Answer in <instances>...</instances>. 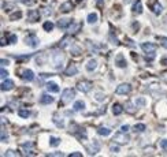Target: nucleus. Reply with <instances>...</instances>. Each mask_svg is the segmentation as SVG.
<instances>
[{
    "label": "nucleus",
    "mask_w": 167,
    "mask_h": 157,
    "mask_svg": "<svg viewBox=\"0 0 167 157\" xmlns=\"http://www.w3.org/2000/svg\"><path fill=\"white\" fill-rule=\"evenodd\" d=\"M133 130L134 131H137V133H141V131L145 130V126H144V124H136V126L133 127Z\"/></svg>",
    "instance_id": "obj_29"
},
{
    "label": "nucleus",
    "mask_w": 167,
    "mask_h": 157,
    "mask_svg": "<svg viewBox=\"0 0 167 157\" xmlns=\"http://www.w3.org/2000/svg\"><path fill=\"white\" fill-rule=\"evenodd\" d=\"M133 12L134 14H141L143 12V3H141V0H137L133 6Z\"/></svg>",
    "instance_id": "obj_14"
},
{
    "label": "nucleus",
    "mask_w": 167,
    "mask_h": 157,
    "mask_svg": "<svg viewBox=\"0 0 167 157\" xmlns=\"http://www.w3.org/2000/svg\"><path fill=\"white\" fill-rule=\"evenodd\" d=\"M130 90H132V86L129 83H122V85H119L116 87V93L118 94H128Z\"/></svg>",
    "instance_id": "obj_5"
},
{
    "label": "nucleus",
    "mask_w": 167,
    "mask_h": 157,
    "mask_svg": "<svg viewBox=\"0 0 167 157\" xmlns=\"http://www.w3.org/2000/svg\"><path fill=\"white\" fill-rule=\"evenodd\" d=\"M85 108V103L84 101H77L74 104V111H82Z\"/></svg>",
    "instance_id": "obj_22"
},
{
    "label": "nucleus",
    "mask_w": 167,
    "mask_h": 157,
    "mask_svg": "<svg viewBox=\"0 0 167 157\" xmlns=\"http://www.w3.org/2000/svg\"><path fill=\"white\" fill-rule=\"evenodd\" d=\"M21 17H22V12H21V11H17L15 14L11 15V21H14V19H18V18H21Z\"/></svg>",
    "instance_id": "obj_31"
},
{
    "label": "nucleus",
    "mask_w": 167,
    "mask_h": 157,
    "mask_svg": "<svg viewBox=\"0 0 167 157\" xmlns=\"http://www.w3.org/2000/svg\"><path fill=\"white\" fill-rule=\"evenodd\" d=\"M162 63H163V64H164V66H167V59H163V60H162Z\"/></svg>",
    "instance_id": "obj_46"
},
{
    "label": "nucleus",
    "mask_w": 167,
    "mask_h": 157,
    "mask_svg": "<svg viewBox=\"0 0 167 157\" xmlns=\"http://www.w3.org/2000/svg\"><path fill=\"white\" fill-rule=\"evenodd\" d=\"M22 150H24L25 154H28V156L33 154V143H32V142L24 143V145H22Z\"/></svg>",
    "instance_id": "obj_9"
},
{
    "label": "nucleus",
    "mask_w": 167,
    "mask_h": 157,
    "mask_svg": "<svg viewBox=\"0 0 167 157\" xmlns=\"http://www.w3.org/2000/svg\"><path fill=\"white\" fill-rule=\"evenodd\" d=\"M7 75H8V72L6 71L4 68H1V70H0V76H1V78L4 79V78H7Z\"/></svg>",
    "instance_id": "obj_35"
},
{
    "label": "nucleus",
    "mask_w": 167,
    "mask_h": 157,
    "mask_svg": "<svg viewBox=\"0 0 167 157\" xmlns=\"http://www.w3.org/2000/svg\"><path fill=\"white\" fill-rule=\"evenodd\" d=\"M25 41H26V44H28L29 47H32V48H36L38 45V40L36 36H29Z\"/></svg>",
    "instance_id": "obj_8"
},
{
    "label": "nucleus",
    "mask_w": 167,
    "mask_h": 157,
    "mask_svg": "<svg viewBox=\"0 0 167 157\" xmlns=\"http://www.w3.org/2000/svg\"><path fill=\"white\" fill-rule=\"evenodd\" d=\"M15 41H17V36H15V34H12V36H8V43L10 44H15Z\"/></svg>",
    "instance_id": "obj_34"
},
{
    "label": "nucleus",
    "mask_w": 167,
    "mask_h": 157,
    "mask_svg": "<svg viewBox=\"0 0 167 157\" xmlns=\"http://www.w3.org/2000/svg\"><path fill=\"white\" fill-rule=\"evenodd\" d=\"M70 157H81V153H71Z\"/></svg>",
    "instance_id": "obj_41"
},
{
    "label": "nucleus",
    "mask_w": 167,
    "mask_h": 157,
    "mask_svg": "<svg viewBox=\"0 0 167 157\" xmlns=\"http://www.w3.org/2000/svg\"><path fill=\"white\" fill-rule=\"evenodd\" d=\"M78 29H80V25H77L76 22H73V23L67 28V32H69V33H76Z\"/></svg>",
    "instance_id": "obj_21"
},
{
    "label": "nucleus",
    "mask_w": 167,
    "mask_h": 157,
    "mask_svg": "<svg viewBox=\"0 0 167 157\" xmlns=\"http://www.w3.org/2000/svg\"><path fill=\"white\" fill-rule=\"evenodd\" d=\"M160 146H162L163 149L167 148V139H162V141H160Z\"/></svg>",
    "instance_id": "obj_37"
},
{
    "label": "nucleus",
    "mask_w": 167,
    "mask_h": 157,
    "mask_svg": "<svg viewBox=\"0 0 167 157\" xmlns=\"http://www.w3.org/2000/svg\"><path fill=\"white\" fill-rule=\"evenodd\" d=\"M38 18H40V14H38L37 10H33L29 12V22H37Z\"/></svg>",
    "instance_id": "obj_13"
},
{
    "label": "nucleus",
    "mask_w": 167,
    "mask_h": 157,
    "mask_svg": "<svg viewBox=\"0 0 167 157\" xmlns=\"http://www.w3.org/2000/svg\"><path fill=\"white\" fill-rule=\"evenodd\" d=\"M151 7H152V11L156 15L160 14V12H162V10H163V6L160 4V3H158V1H153V3H151Z\"/></svg>",
    "instance_id": "obj_11"
},
{
    "label": "nucleus",
    "mask_w": 167,
    "mask_h": 157,
    "mask_svg": "<svg viewBox=\"0 0 167 157\" xmlns=\"http://www.w3.org/2000/svg\"><path fill=\"white\" fill-rule=\"evenodd\" d=\"M18 115L21 116V118H24V119H25V118H28L29 115H30V112H29L28 109H21V111L18 112Z\"/></svg>",
    "instance_id": "obj_27"
},
{
    "label": "nucleus",
    "mask_w": 167,
    "mask_h": 157,
    "mask_svg": "<svg viewBox=\"0 0 167 157\" xmlns=\"http://www.w3.org/2000/svg\"><path fill=\"white\" fill-rule=\"evenodd\" d=\"M163 78H164V79L167 81V72H164V74H163Z\"/></svg>",
    "instance_id": "obj_47"
},
{
    "label": "nucleus",
    "mask_w": 167,
    "mask_h": 157,
    "mask_svg": "<svg viewBox=\"0 0 167 157\" xmlns=\"http://www.w3.org/2000/svg\"><path fill=\"white\" fill-rule=\"evenodd\" d=\"M36 62H37L38 66H41L43 63L47 62V57H45V55H44V53H40V55H38V57L36 59Z\"/></svg>",
    "instance_id": "obj_24"
},
{
    "label": "nucleus",
    "mask_w": 167,
    "mask_h": 157,
    "mask_svg": "<svg viewBox=\"0 0 167 157\" xmlns=\"http://www.w3.org/2000/svg\"><path fill=\"white\" fill-rule=\"evenodd\" d=\"M14 87V82L11 79H6L3 83H1V90L3 92H7V90H11Z\"/></svg>",
    "instance_id": "obj_10"
},
{
    "label": "nucleus",
    "mask_w": 167,
    "mask_h": 157,
    "mask_svg": "<svg viewBox=\"0 0 167 157\" xmlns=\"http://www.w3.org/2000/svg\"><path fill=\"white\" fill-rule=\"evenodd\" d=\"M111 150H114V152H118V148H116V146H111Z\"/></svg>",
    "instance_id": "obj_44"
},
{
    "label": "nucleus",
    "mask_w": 167,
    "mask_h": 157,
    "mask_svg": "<svg viewBox=\"0 0 167 157\" xmlns=\"http://www.w3.org/2000/svg\"><path fill=\"white\" fill-rule=\"evenodd\" d=\"M77 72H78V68H77L76 64H70L66 68V75H76Z\"/></svg>",
    "instance_id": "obj_15"
},
{
    "label": "nucleus",
    "mask_w": 167,
    "mask_h": 157,
    "mask_svg": "<svg viewBox=\"0 0 167 157\" xmlns=\"http://www.w3.org/2000/svg\"><path fill=\"white\" fill-rule=\"evenodd\" d=\"M71 7H73V4L71 3H63L62 6H60V11L62 12H69V11H71Z\"/></svg>",
    "instance_id": "obj_20"
},
{
    "label": "nucleus",
    "mask_w": 167,
    "mask_h": 157,
    "mask_svg": "<svg viewBox=\"0 0 167 157\" xmlns=\"http://www.w3.org/2000/svg\"><path fill=\"white\" fill-rule=\"evenodd\" d=\"M76 96V92L73 90V89H66V90L63 92V94H62V100L63 103H70V101L73 100V97Z\"/></svg>",
    "instance_id": "obj_2"
},
{
    "label": "nucleus",
    "mask_w": 167,
    "mask_h": 157,
    "mask_svg": "<svg viewBox=\"0 0 167 157\" xmlns=\"http://www.w3.org/2000/svg\"><path fill=\"white\" fill-rule=\"evenodd\" d=\"M47 89L49 92H52V93H58V92H59V86H58V83H55V82H48Z\"/></svg>",
    "instance_id": "obj_16"
},
{
    "label": "nucleus",
    "mask_w": 167,
    "mask_h": 157,
    "mask_svg": "<svg viewBox=\"0 0 167 157\" xmlns=\"http://www.w3.org/2000/svg\"><path fill=\"white\" fill-rule=\"evenodd\" d=\"M18 1H22V3H25V4H28V6H30V4H33L34 3V0H18Z\"/></svg>",
    "instance_id": "obj_36"
},
{
    "label": "nucleus",
    "mask_w": 167,
    "mask_h": 157,
    "mask_svg": "<svg viewBox=\"0 0 167 157\" xmlns=\"http://www.w3.org/2000/svg\"><path fill=\"white\" fill-rule=\"evenodd\" d=\"M71 53H73V55H80V53H81V48L77 47V45H73Z\"/></svg>",
    "instance_id": "obj_30"
},
{
    "label": "nucleus",
    "mask_w": 167,
    "mask_h": 157,
    "mask_svg": "<svg viewBox=\"0 0 167 157\" xmlns=\"http://www.w3.org/2000/svg\"><path fill=\"white\" fill-rule=\"evenodd\" d=\"M53 122H55V123H56L58 126H59V127H62V126H63V120L60 119L59 116H55V119H53Z\"/></svg>",
    "instance_id": "obj_32"
},
{
    "label": "nucleus",
    "mask_w": 167,
    "mask_h": 157,
    "mask_svg": "<svg viewBox=\"0 0 167 157\" xmlns=\"http://www.w3.org/2000/svg\"><path fill=\"white\" fill-rule=\"evenodd\" d=\"M137 103H139L140 105H144V104H145V101H144L143 98H139V100H137Z\"/></svg>",
    "instance_id": "obj_43"
},
{
    "label": "nucleus",
    "mask_w": 167,
    "mask_h": 157,
    "mask_svg": "<svg viewBox=\"0 0 167 157\" xmlns=\"http://www.w3.org/2000/svg\"><path fill=\"white\" fill-rule=\"evenodd\" d=\"M86 21H88L89 23H95L96 21H97V14H96V12L89 14V15H88V18H86Z\"/></svg>",
    "instance_id": "obj_23"
},
{
    "label": "nucleus",
    "mask_w": 167,
    "mask_h": 157,
    "mask_svg": "<svg viewBox=\"0 0 167 157\" xmlns=\"http://www.w3.org/2000/svg\"><path fill=\"white\" fill-rule=\"evenodd\" d=\"M97 133L100 134V135H103V137H107V135L111 134V130L107 129V127H99V129H97Z\"/></svg>",
    "instance_id": "obj_19"
},
{
    "label": "nucleus",
    "mask_w": 167,
    "mask_h": 157,
    "mask_svg": "<svg viewBox=\"0 0 167 157\" xmlns=\"http://www.w3.org/2000/svg\"><path fill=\"white\" fill-rule=\"evenodd\" d=\"M43 28H44V30H45V32H51V30L53 29V23H52V22H49V21H47V22L44 23Z\"/></svg>",
    "instance_id": "obj_26"
},
{
    "label": "nucleus",
    "mask_w": 167,
    "mask_h": 157,
    "mask_svg": "<svg viewBox=\"0 0 167 157\" xmlns=\"http://www.w3.org/2000/svg\"><path fill=\"white\" fill-rule=\"evenodd\" d=\"M21 76H22V79H24V81L30 82V81H33V79H34V72L32 71V70H24Z\"/></svg>",
    "instance_id": "obj_6"
},
{
    "label": "nucleus",
    "mask_w": 167,
    "mask_h": 157,
    "mask_svg": "<svg viewBox=\"0 0 167 157\" xmlns=\"http://www.w3.org/2000/svg\"><path fill=\"white\" fill-rule=\"evenodd\" d=\"M141 48L143 51L147 53L148 57H155V52H156V45L152 43H144L141 44Z\"/></svg>",
    "instance_id": "obj_1"
},
{
    "label": "nucleus",
    "mask_w": 167,
    "mask_h": 157,
    "mask_svg": "<svg viewBox=\"0 0 167 157\" xmlns=\"http://www.w3.org/2000/svg\"><path fill=\"white\" fill-rule=\"evenodd\" d=\"M77 87H78V90L84 92V93H88V92H91V89H92V83L88 81H82L77 85Z\"/></svg>",
    "instance_id": "obj_4"
},
{
    "label": "nucleus",
    "mask_w": 167,
    "mask_h": 157,
    "mask_svg": "<svg viewBox=\"0 0 167 157\" xmlns=\"http://www.w3.org/2000/svg\"><path fill=\"white\" fill-rule=\"evenodd\" d=\"M73 23V21L71 19H59V21H58V28H60V29H67L69 28V26H70V25Z\"/></svg>",
    "instance_id": "obj_7"
},
{
    "label": "nucleus",
    "mask_w": 167,
    "mask_h": 157,
    "mask_svg": "<svg viewBox=\"0 0 167 157\" xmlns=\"http://www.w3.org/2000/svg\"><path fill=\"white\" fill-rule=\"evenodd\" d=\"M63 60H64V55L60 52H56V53H53V63L56 64V68H60L63 64ZM53 64V66H55Z\"/></svg>",
    "instance_id": "obj_3"
},
{
    "label": "nucleus",
    "mask_w": 167,
    "mask_h": 157,
    "mask_svg": "<svg viewBox=\"0 0 167 157\" xmlns=\"http://www.w3.org/2000/svg\"><path fill=\"white\" fill-rule=\"evenodd\" d=\"M40 101H41V104H52V103H53V97H51L49 94H43Z\"/></svg>",
    "instance_id": "obj_17"
},
{
    "label": "nucleus",
    "mask_w": 167,
    "mask_h": 157,
    "mask_svg": "<svg viewBox=\"0 0 167 157\" xmlns=\"http://www.w3.org/2000/svg\"><path fill=\"white\" fill-rule=\"evenodd\" d=\"M159 41H160V44H162V47L167 49V38L166 37H160L159 38Z\"/></svg>",
    "instance_id": "obj_33"
},
{
    "label": "nucleus",
    "mask_w": 167,
    "mask_h": 157,
    "mask_svg": "<svg viewBox=\"0 0 167 157\" xmlns=\"http://www.w3.org/2000/svg\"><path fill=\"white\" fill-rule=\"evenodd\" d=\"M0 64H1L3 67H4V66H7V64H8V62H7L6 59H1V60H0Z\"/></svg>",
    "instance_id": "obj_40"
},
{
    "label": "nucleus",
    "mask_w": 167,
    "mask_h": 157,
    "mask_svg": "<svg viewBox=\"0 0 167 157\" xmlns=\"http://www.w3.org/2000/svg\"><path fill=\"white\" fill-rule=\"evenodd\" d=\"M59 143H60V139L55 138V137H51V142H49V145H51V146H58Z\"/></svg>",
    "instance_id": "obj_28"
},
{
    "label": "nucleus",
    "mask_w": 167,
    "mask_h": 157,
    "mask_svg": "<svg viewBox=\"0 0 167 157\" xmlns=\"http://www.w3.org/2000/svg\"><path fill=\"white\" fill-rule=\"evenodd\" d=\"M115 64L121 68H125L126 67V62H125V57L123 55H118V56L115 57Z\"/></svg>",
    "instance_id": "obj_12"
},
{
    "label": "nucleus",
    "mask_w": 167,
    "mask_h": 157,
    "mask_svg": "<svg viewBox=\"0 0 167 157\" xmlns=\"http://www.w3.org/2000/svg\"><path fill=\"white\" fill-rule=\"evenodd\" d=\"M96 100L103 101V100H104V97H103V94H101V93H97V94H96Z\"/></svg>",
    "instance_id": "obj_39"
},
{
    "label": "nucleus",
    "mask_w": 167,
    "mask_h": 157,
    "mask_svg": "<svg viewBox=\"0 0 167 157\" xmlns=\"http://www.w3.org/2000/svg\"><path fill=\"white\" fill-rule=\"evenodd\" d=\"M129 131V126H122L121 127V133H128Z\"/></svg>",
    "instance_id": "obj_38"
},
{
    "label": "nucleus",
    "mask_w": 167,
    "mask_h": 157,
    "mask_svg": "<svg viewBox=\"0 0 167 157\" xmlns=\"http://www.w3.org/2000/svg\"><path fill=\"white\" fill-rule=\"evenodd\" d=\"M49 157H53V156H63L62 153H51V154H48Z\"/></svg>",
    "instance_id": "obj_42"
},
{
    "label": "nucleus",
    "mask_w": 167,
    "mask_h": 157,
    "mask_svg": "<svg viewBox=\"0 0 167 157\" xmlns=\"http://www.w3.org/2000/svg\"><path fill=\"white\" fill-rule=\"evenodd\" d=\"M112 112H114V115H119L121 112H122V105L121 104H114V108H112Z\"/></svg>",
    "instance_id": "obj_25"
},
{
    "label": "nucleus",
    "mask_w": 167,
    "mask_h": 157,
    "mask_svg": "<svg viewBox=\"0 0 167 157\" xmlns=\"http://www.w3.org/2000/svg\"><path fill=\"white\" fill-rule=\"evenodd\" d=\"M96 67H97V62L93 60V59L86 63V70H88V71H93V70H96Z\"/></svg>",
    "instance_id": "obj_18"
},
{
    "label": "nucleus",
    "mask_w": 167,
    "mask_h": 157,
    "mask_svg": "<svg viewBox=\"0 0 167 157\" xmlns=\"http://www.w3.org/2000/svg\"><path fill=\"white\" fill-rule=\"evenodd\" d=\"M82 0H73V3H76V4H78V3H81Z\"/></svg>",
    "instance_id": "obj_45"
}]
</instances>
